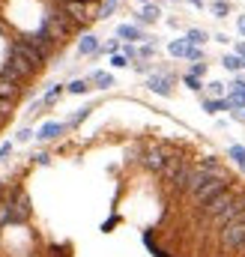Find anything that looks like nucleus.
<instances>
[{
  "label": "nucleus",
  "instance_id": "obj_43",
  "mask_svg": "<svg viewBox=\"0 0 245 257\" xmlns=\"http://www.w3.org/2000/svg\"><path fill=\"white\" fill-rule=\"evenodd\" d=\"M236 221H245V206H242V212H239V218H236Z\"/></svg>",
  "mask_w": 245,
  "mask_h": 257
},
{
  "label": "nucleus",
  "instance_id": "obj_38",
  "mask_svg": "<svg viewBox=\"0 0 245 257\" xmlns=\"http://www.w3.org/2000/svg\"><path fill=\"white\" fill-rule=\"evenodd\" d=\"M236 57L245 63V42H239V45H236Z\"/></svg>",
  "mask_w": 245,
  "mask_h": 257
},
{
  "label": "nucleus",
  "instance_id": "obj_39",
  "mask_svg": "<svg viewBox=\"0 0 245 257\" xmlns=\"http://www.w3.org/2000/svg\"><path fill=\"white\" fill-rule=\"evenodd\" d=\"M236 27H239V33L245 36V15H239V18H236Z\"/></svg>",
  "mask_w": 245,
  "mask_h": 257
},
{
  "label": "nucleus",
  "instance_id": "obj_24",
  "mask_svg": "<svg viewBox=\"0 0 245 257\" xmlns=\"http://www.w3.org/2000/svg\"><path fill=\"white\" fill-rule=\"evenodd\" d=\"M212 12H215L218 18H227V12H230V6H227L224 0H215V3H212Z\"/></svg>",
  "mask_w": 245,
  "mask_h": 257
},
{
  "label": "nucleus",
  "instance_id": "obj_25",
  "mask_svg": "<svg viewBox=\"0 0 245 257\" xmlns=\"http://www.w3.org/2000/svg\"><path fill=\"white\" fill-rule=\"evenodd\" d=\"M90 111H93V108H90V105H87V108H81V111H78V114H75V117H72V120H69V126H78V123H81V120H87V114H90Z\"/></svg>",
  "mask_w": 245,
  "mask_h": 257
},
{
  "label": "nucleus",
  "instance_id": "obj_16",
  "mask_svg": "<svg viewBox=\"0 0 245 257\" xmlns=\"http://www.w3.org/2000/svg\"><path fill=\"white\" fill-rule=\"evenodd\" d=\"M159 15H162V12H159V6H153V3H147V6H144V12H141L138 18H141L144 24H150V21H156Z\"/></svg>",
  "mask_w": 245,
  "mask_h": 257
},
{
  "label": "nucleus",
  "instance_id": "obj_34",
  "mask_svg": "<svg viewBox=\"0 0 245 257\" xmlns=\"http://www.w3.org/2000/svg\"><path fill=\"white\" fill-rule=\"evenodd\" d=\"M156 54V48L153 45H144V48H138V57H153Z\"/></svg>",
  "mask_w": 245,
  "mask_h": 257
},
{
  "label": "nucleus",
  "instance_id": "obj_12",
  "mask_svg": "<svg viewBox=\"0 0 245 257\" xmlns=\"http://www.w3.org/2000/svg\"><path fill=\"white\" fill-rule=\"evenodd\" d=\"M117 36L126 39V42H135V39H144V33H141V27H135V24H122L117 27Z\"/></svg>",
  "mask_w": 245,
  "mask_h": 257
},
{
  "label": "nucleus",
  "instance_id": "obj_1",
  "mask_svg": "<svg viewBox=\"0 0 245 257\" xmlns=\"http://www.w3.org/2000/svg\"><path fill=\"white\" fill-rule=\"evenodd\" d=\"M227 192V180L221 177V174H212V177H206V183L194 192V200L200 203V206H206V203H212L218 194Z\"/></svg>",
  "mask_w": 245,
  "mask_h": 257
},
{
  "label": "nucleus",
  "instance_id": "obj_4",
  "mask_svg": "<svg viewBox=\"0 0 245 257\" xmlns=\"http://www.w3.org/2000/svg\"><path fill=\"white\" fill-rule=\"evenodd\" d=\"M9 54H18V57H24L30 66H39L48 60V54L45 51H39V48H33L30 42H24V39H15L12 45H9Z\"/></svg>",
  "mask_w": 245,
  "mask_h": 257
},
{
  "label": "nucleus",
  "instance_id": "obj_35",
  "mask_svg": "<svg viewBox=\"0 0 245 257\" xmlns=\"http://www.w3.org/2000/svg\"><path fill=\"white\" fill-rule=\"evenodd\" d=\"M117 48H120V42H117V39H111V42L105 45V51H108V54H117Z\"/></svg>",
  "mask_w": 245,
  "mask_h": 257
},
{
  "label": "nucleus",
  "instance_id": "obj_10",
  "mask_svg": "<svg viewBox=\"0 0 245 257\" xmlns=\"http://www.w3.org/2000/svg\"><path fill=\"white\" fill-rule=\"evenodd\" d=\"M96 51H99V39H96L93 33H87V36L78 42V54H81V57H87V54H96Z\"/></svg>",
  "mask_w": 245,
  "mask_h": 257
},
{
  "label": "nucleus",
  "instance_id": "obj_6",
  "mask_svg": "<svg viewBox=\"0 0 245 257\" xmlns=\"http://www.w3.org/2000/svg\"><path fill=\"white\" fill-rule=\"evenodd\" d=\"M30 215V197L21 192L18 194V203H12V224H24Z\"/></svg>",
  "mask_w": 245,
  "mask_h": 257
},
{
  "label": "nucleus",
  "instance_id": "obj_11",
  "mask_svg": "<svg viewBox=\"0 0 245 257\" xmlns=\"http://www.w3.org/2000/svg\"><path fill=\"white\" fill-rule=\"evenodd\" d=\"M63 123H45V126L39 128V132H36V138H39V141H51V138H57V135H63Z\"/></svg>",
  "mask_w": 245,
  "mask_h": 257
},
{
  "label": "nucleus",
  "instance_id": "obj_28",
  "mask_svg": "<svg viewBox=\"0 0 245 257\" xmlns=\"http://www.w3.org/2000/svg\"><path fill=\"white\" fill-rule=\"evenodd\" d=\"M188 75H194V78H203V75H206V63H194Z\"/></svg>",
  "mask_w": 245,
  "mask_h": 257
},
{
  "label": "nucleus",
  "instance_id": "obj_2",
  "mask_svg": "<svg viewBox=\"0 0 245 257\" xmlns=\"http://www.w3.org/2000/svg\"><path fill=\"white\" fill-rule=\"evenodd\" d=\"M30 69H33V66L27 63L24 57H18V54H9V60L0 66V78H3V81H12V84H18V81H24V78L30 75Z\"/></svg>",
  "mask_w": 245,
  "mask_h": 257
},
{
  "label": "nucleus",
  "instance_id": "obj_44",
  "mask_svg": "<svg viewBox=\"0 0 245 257\" xmlns=\"http://www.w3.org/2000/svg\"><path fill=\"white\" fill-rule=\"evenodd\" d=\"M239 120H245V111H242V114H239Z\"/></svg>",
  "mask_w": 245,
  "mask_h": 257
},
{
  "label": "nucleus",
  "instance_id": "obj_31",
  "mask_svg": "<svg viewBox=\"0 0 245 257\" xmlns=\"http://www.w3.org/2000/svg\"><path fill=\"white\" fill-rule=\"evenodd\" d=\"M111 66L122 69V66H129V57H122V54H114V57H111Z\"/></svg>",
  "mask_w": 245,
  "mask_h": 257
},
{
  "label": "nucleus",
  "instance_id": "obj_14",
  "mask_svg": "<svg viewBox=\"0 0 245 257\" xmlns=\"http://www.w3.org/2000/svg\"><path fill=\"white\" fill-rule=\"evenodd\" d=\"M203 111L218 114V111H230V108H227V99H203Z\"/></svg>",
  "mask_w": 245,
  "mask_h": 257
},
{
  "label": "nucleus",
  "instance_id": "obj_32",
  "mask_svg": "<svg viewBox=\"0 0 245 257\" xmlns=\"http://www.w3.org/2000/svg\"><path fill=\"white\" fill-rule=\"evenodd\" d=\"M30 138H33V132H30V128H21V132L15 135V141H18V144H24V141H30Z\"/></svg>",
  "mask_w": 245,
  "mask_h": 257
},
{
  "label": "nucleus",
  "instance_id": "obj_17",
  "mask_svg": "<svg viewBox=\"0 0 245 257\" xmlns=\"http://www.w3.org/2000/svg\"><path fill=\"white\" fill-rule=\"evenodd\" d=\"M93 84H99L102 90H108V87H114V75H108V72H96L93 78H90Z\"/></svg>",
  "mask_w": 245,
  "mask_h": 257
},
{
  "label": "nucleus",
  "instance_id": "obj_20",
  "mask_svg": "<svg viewBox=\"0 0 245 257\" xmlns=\"http://www.w3.org/2000/svg\"><path fill=\"white\" fill-rule=\"evenodd\" d=\"M230 159H233V162H236V165L245 171V147H239V144H230Z\"/></svg>",
  "mask_w": 245,
  "mask_h": 257
},
{
  "label": "nucleus",
  "instance_id": "obj_19",
  "mask_svg": "<svg viewBox=\"0 0 245 257\" xmlns=\"http://www.w3.org/2000/svg\"><path fill=\"white\" fill-rule=\"evenodd\" d=\"M221 66H224L227 72H236V69H242V60H239L236 54H224V57H221Z\"/></svg>",
  "mask_w": 245,
  "mask_h": 257
},
{
  "label": "nucleus",
  "instance_id": "obj_40",
  "mask_svg": "<svg viewBox=\"0 0 245 257\" xmlns=\"http://www.w3.org/2000/svg\"><path fill=\"white\" fill-rule=\"evenodd\" d=\"M135 69H138V72H150L153 66H150V63H135Z\"/></svg>",
  "mask_w": 245,
  "mask_h": 257
},
{
  "label": "nucleus",
  "instance_id": "obj_5",
  "mask_svg": "<svg viewBox=\"0 0 245 257\" xmlns=\"http://www.w3.org/2000/svg\"><path fill=\"white\" fill-rule=\"evenodd\" d=\"M221 245L224 248H242L245 245V221H233L227 227H221Z\"/></svg>",
  "mask_w": 245,
  "mask_h": 257
},
{
  "label": "nucleus",
  "instance_id": "obj_30",
  "mask_svg": "<svg viewBox=\"0 0 245 257\" xmlns=\"http://www.w3.org/2000/svg\"><path fill=\"white\" fill-rule=\"evenodd\" d=\"M233 96H239L245 102V81H233Z\"/></svg>",
  "mask_w": 245,
  "mask_h": 257
},
{
  "label": "nucleus",
  "instance_id": "obj_23",
  "mask_svg": "<svg viewBox=\"0 0 245 257\" xmlns=\"http://www.w3.org/2000/svg\"><path fill=\"white\" fill-rule=\"evenodd\" d=\"M66 90H69V93H78V96H81V93H87V90H90V81L78 78V81H72V84H69Z\"/></svg>",
  "mask_w": 245,
  "mask_h": 257
},
{
  "label": "nucleus",
  "instance_id": "obj_37",
  "mask_svg": "<svg viewBox=\"0 0 245 257\" xmlns=\"http://www.w3.org/2000/svg\"><path fill=\"white\" fill-rule=\"evenodd\" d=\"M209 90H212V93L218 96V93H224V84H218V81H212V84H209Z\"/></svg>",
  "mask_w": 245,
  "mask_h": 257
},
{
  "label": "nucleus",
  "instance_id": "obj_33",
  "mask_svg": "<svg viewBox=\"0 0 245 257\" xmlns=\"http://www.w3.org/2000/svg\"><path fill=\"white\" fill-rule=\"evenodd\" d=\"M122 57L135 60V57H138V48H135V45H126V48H122Z\"/></svg>",
  "mask_w": 245,
  "mask_h": 257
},
{
  "label": "nucleus",
  "instance_id": "obj_26",
  "mask_svg": "<svg viewBox=\"0 0 245 257\" xmlns=\"http://www.w3.org/2000/svg\"><path fill=\"white\" fill-rule=\"evenodd\" d=\"M117 9V0H105V6H102V12H99V18H111V12Z\"/></svg>",
  "mask_w": 245,
  "mask_h": 257
},
{
  "label": "nucleus",
  "instance_id": "obj_18",
  "mask_svg": "<svg viewBox=\"0 0 245 257\" xmlns=\"http://www.w3.org/2000/svg\"><path fill=\"white\" fill-rule=\"evenodd\" d=\"M66 9H69L75 18H84V12H87V3H81V0H66Z\"/></svg>",
  "mask_w": 245,
  "mask_h": 257
},
{
  "label": "nucleus",
  "instance_id": "obj_21",
  "mask_svg": "<svg viewBox=\"0 0 245 257\" xmlns=\"http://www.w3.org/2000/svg\"><path fill=\"white\" fill-rule=\"evenodd\" d=\"M197 168H200V171H206V174H218V159H215V156H206Z\"/></svg>",
  "mask_w": 245,
  "mask_h": 257
},
{
  "label": "nucleus",
  "instance_id": "obj_29",
  "mask_svg": "<svg viewBox=\"0 0 245 257\" xmlns=\"http://www.w3.org/2000/svg\"><path fill=\"white\" fill-rule=\"evenodd\" d=\"M185 84H188L194 93H200V78H194V75H185Z\"/></svg>",
  "mask_w": 245,
  "mask_h": 257
},
{
  "label": "nucleus",
  "instance_id": "obj_36",
  "mask_svg": "<svg viewBox=\"0 0 245 257\" xmlns=\"http://www.w3.org/2000/svg\"><path fill=\"white\" fill-rule=\"evenodd\" d=\"M9 156H12V144H3L0 147V159H9Z\"/></svg>",
  "mask_w": 245,
  "mask_h": 257
},
{
  "label": "nucleus",
  "instance_id": "obj_22",
  "mask_svg": "<svg viewBox=\"0 0 245 257\" xmlns=\"http://www.w3.org/2000/svg\"><path fill=\"white\" fill-rule=\"evenodd\" d=\"M168 51H171L174 57H185V54H188V42H180V39H177V42L168 45Z\"/></svg>",
  "mask_w": 245,
  "mask_h": 257
},
{
  "label": "nucleus",
  "instance_id": "obj_8",
  "mask_svg": "<svg viewBox=\"0 0 245 257\" xmlns=\"http://www.w3.org/2000/svg\"><path fill=\"white\" fill-rule=\"evenodd\" d=\"M147 87H150L153 93H159V96H171V93H174V90H171V81L162 78V75H150V78H147Z\"/></svg>",
  "mask_w": 245,
  "mask_h": 257
},
{
  "label": "nucleus",
  "instance_id": "obj_27",
  "mask_svg": "<svg viewBox=\"0 0 245 257\" xmlns=\"http://www.w3.org/2000/svg\"><path fill=\"white\" fill-rule=\"evenodd\" d=\"M60 93H63V87H60V84H54V87H51V90H48V93L42 96V99H45V105H48V102H54V99H57Z\"/></svg>",
  "mask_w": 245,
  "mask_h": 257
},
{
  "label": "nucleus",
  "instance_id": "obj_7",
  "mask_svg": "<svg viewBox=\"0 0 245 257\" xmlns=\"http://www.w3.org/2000/svg\"><path fill=\"white\" fill-rule=\"evenodd\" d=\"M230 203H233V194H230V192H224V194H218V197H215L212 203H206L203 209H206V212H209V215L215 218V215H218V212H224V209H227Z\"/></svg>",
  "mask_w": 245,
  "mask_h": 257
},
{
  "label": "nucleus",
  "instance_id": "obj_9",
  "mask_svg": "<svg viewBox=\"0 0 245 257\" xmlns=\"http://www.w3.org/2000/svg\"><path fill=\"white\" fill-rule=\"evenodd\" d=\"M144 165H147L150 171H159V174H165V165H168V159H165V153H162V150H150V153H147V159H144Z\"/></svg>",
  "mask_w": 245,
  "mask_h": 257
},
{
  "label": "nucleus",
  "instance_id": "obj_15",
  "mask_svg": "<svg viewBox=\"0 0 245 257\" xmlns=\"http://www.w3.org/2000/svg\"><path fill=\"white\" fill-rule=\"evenodd\" d=\"M15 96H18V84H12V81H3V78H0V99L12 102Z\"/></svg>",
  "mask_w": 245,
  "mask_h": 257
},
{
  "label": "nucleus",
  "instance_id": "obj_3",
  "mask_svg": "<svg viewBox=\"0 0 245 257\" xmlns=\"http://www.w3.org/2000/svg\"><path fill=\"white\" fill-rule=\"evenodd\" d=\"M191 165H185L183 159H168V165H165V180L168 183H174L177 189H185L188 186V180H191Z\"/></svg>",
  "mask_w": 245,
  "mask_h": 257
},
{
  "label": "nucleus",
  "instance_id": "obj_45",
  "mask_svg": "<svg viewBox=\"0 0 245 257\" xmlns=\"http://www.w3.org/2000/svg\"><path fill=\"white\" fill-rule=\"evenodd\" d=\"M144 3H150V0H144Z\"/></svg>",
  "mask_w": 245,
  "mask_h": 257
},
{
  "label": "nucleus",
  "instance_id": "obj_47",
  "mask_svg": "<svg viewBox=\"0 0 245 257\" xmlns=\"http://www.w3.org/2000/svg\"><path fill=\"white\" fill-rule=\"evenodd\" d=\"M242 248H245V245H242Z\"/></svg>",
  "mask_w": 245,
  "mask_h": 257
},
{
  "label": "nucleus",
  "instance_id": "obj_42",
  "mask_svg": "<svg viewBox=\"0 0 245 257\" xmlns=\"http://www.w3.org/2000/svg\"><path fill=\"white\" fill-rule=\"evenodd\" d=\"M191 3H194V6H197V9H203V0H191Z\"/></svg>",
  "mask_w": 245,
  "mask_h": 257
},
{
  "label": "nucleus",
  "instance_id": "obj_13",
  "mask_svg": "<svg viewBox=\"0 0 245 257\" xmlns=\"http://www.w3.org/2000/svg\"><path fill=\"white\" fill-rule=\"evenodd\" d=\"M206 39H209V36H206V30H197V27H191V30L185 33V42H188V45H194V48H197V45H203Z\"/></svg>",
  "mask_w": 245,
  "mask_h": 257
},
{
  "label": "nucleus",
  "instance_id": "obj_46",
  "mask_svg": "<svg viewBox=\"0 0 245 257\" xmlns=\"http://www.w3.org/2000/svg\"><path fill=\"white\" fill-rule=\"evenodd\" d=\"M81 3H87V0H81Z\"/></svg>",
  "mask_w": 245,
  "mask_h": 257
},
{
  "label": "nucleus",
  "instance_id": "obj_41",
  "mask_svg": "<svg viewBox=\"0 0 245 257\" xmlns=\"http://www.w3.org/2000/svg\"><path fill=\"white\" fill-rule=\"evenodd\" d=\"M6 108H9V102H6V99H0V114H3Z\"/></svg>",
  "mask_w": 245,
  "mask_h": 257
}]
</instances>
